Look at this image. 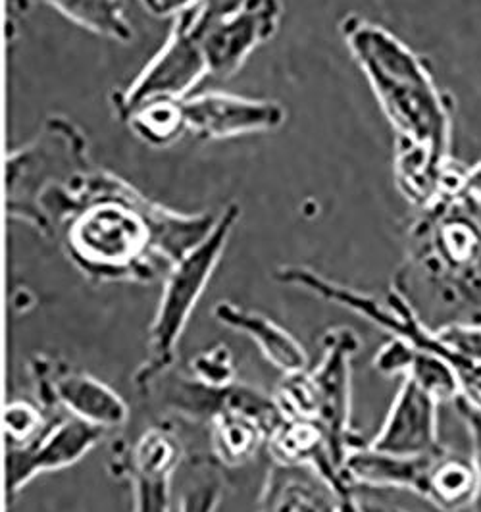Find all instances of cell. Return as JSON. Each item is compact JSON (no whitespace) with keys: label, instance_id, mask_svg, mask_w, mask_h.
<instances>
[{"label":"cell","instance_id":"cell-1","mask_svg":"<svg viewBox=\"0 0 481 512\" xmlns=\"http://www.w3.org/2000/svg\"><path fill=\"white\" fill-rule=\"evenodd\" d=\"M218 216L172 210L95 166L77 183L58 237L89 282L152 283L203 243Z\"/></svg>","mask_w":481,"mask_h":512},{"label":"cell","instance_id":"cell-2","mask_svg":"<svg viewBox=\"0 0 481 512\" xmlns=\"http://www.w3.org/2000/svg\"><path fill=\"white\" fill-rule=\"evenodd\" d=\"M339 31L395 133L397 189L408 203L426 208L441 195L455 160L451 101L428 62L387 27L351 12Z\"/></svg>","mask_w":481,"mask_h":512},{"label":"cell","instance_id":"cell-3","mask_svg":"<svg viewBox=\"0 0 481 512\" xmlns=\"http://www.w3.org/2000/svg\"><path fill=\"white\" fill-rule=\"evenodd\" d=\"M420 210L393 289L431 330L481 326L480 199L464 191L443 193Z\"/></svg>","mask_w":481,"mask_h":512},{"label":"cell","instance_id":"cell-4","mask_svg":"<svg viewBox=\"0 0 481 512\" xmlns=\"http://www.w3.org/2000/svg\"><path fill=\"white\" fill-rule=\"evenodd\" d=\"M93 168L87 133L68 116L51 114L29 143L6 156L8 218L58 237L77 183Z\"/></svg>","mask_w":481,"mask_h":512},{"label":"cell","instance_id":"cell-5","mask_svg":"<svg viewBox=\"0 0 481 512\" xmlns=\"http://www.w3.org/2000/svg\"><path fill=\"white\" fill-rule=\"evenodd\" d=\"M239 218V203H229L222 208L216 226L203 243L183 256L166 274L162 297L149 330V359L137 370L133 380L139 391H149L172 368L179 339L220 264Z\"/></svg>","mask_w":481,"mask_h":512},{"label":"cell","instance_id":"cell-6","mask_svg":"<svg viewBox=\"0 0 481 512\" xmlns=\"http://www.w3.org/2000/svg\"><path fill=\"white\" fill-rule=\"evenodd\" d=\"M324 349L316 368L283 376L276 401L285 418L316 422L345 468L349 451L362 443L351 428V364L360 337L347 328H335L326 333Z\"/></svg>","mask_w":481,"mask_h":512},{"label":"cell","instance_id":"cell-7","mask_svg":"<svg viewBox=\"0 0 481 512\" xmlns=\"http://www.w3.org/2000/svg\"><path fill=\"white\" fill-rule=\"evenodd\" d=\"M197 6L174 18L162 49L129 85L110 95L112 110L120 122L126 120L131 110L149 101L187 99L204 77L210 76L199 35Z\"/></svg>","mask_w":481,"mask_h":512},{"label":"cell","instance_id":"cell-8","mask_svg":"<svg viewBox=\"0 0 481 512\" xmlns=\"http://www.w3.org/2000/svg\"><path fill=\"white\" fill-rule=\"evenodd\" d=\"M197 8L208 72L218 79L235 76L276 37L283 18L281 0H203Z\"/></svg>","mask_w":481,"mask_h":512},{"label":"cell","instance_id":"cell-9","mask_svg":"<svg viewBox=\"0 0 481 512\" xmlns=\"http://www.w3.org/2000/svg\"><path fill=\"white\" fill-rule=\"evenodd\" d=\"M31 378L37 389V403L49 412L64 409L102 430L127 424L126 401L110 385L72 368L64 360L45 355L31 359Z\"/></svg>","mask_w":481,"mask_h":512},{"label":"cell","instance_id":"cell-10","mask_svg":"<svg viewBox=\"0 0 481 512\" xmlns=\"http://www.w3.org/2000/svg\"><path fill=\"white\" fill-rule=\"evenodd\" d=\"M187 133L203 141L272 133L283 128L287 110L272 99H253L226 91H208L183 99Z\"/></svg>","mask_w":481,"mask_h":512},{"label":"cell","instance_id":"cell-11","mask_svg":"<svg viewBox=\"0 0 481 512\" xmlns=\"http://www.w3.org/2000/svg\"><path fill=\"white\" fill-rule=\"evenodd\" d=\"M106 430L72 414H58L49 430L27 447H8L6 476L12 499L37 476L81 461Z\"/></svg>","mask_w":481,"mask_h":512},{"label":"cell","instance_id":"cell-12","mask_svg":"<svg viewBox=\"0 0 481 512\" xmlns=\"http://www.w3.org/2000/svg\"><path fill=\"white\" fill-rule=\"evenodd\" d=\"M439 401L403 378L378 434L368 445L397 457H431L447 451L439 439Z\"/></svg>","mask_w":481,"mask_h":512},{"label":"cell","instance_id":"cell-13","mask_svg":"<svg viewBox=\"0 0 481 512\" xmlns=\"http://www.w3.org/2000/svg\"><path fill=\"white\" fill-rule=\"evenodd\" d=\"M181 453L178 436L166 424L151 426L135 441L126 462L135 493V512H170L172 478Z\"/></svg>","mask_w":481,"mask_h":512},{"label":"cell","instance_id":"cell-14","mask_svg":"<svg viewBox=\"0 0 481 512\" xmlns=\"http://www.w3.org/2000/svg\"><path fill=\"white\" fill-rule=\"evenodd\" d=\"M214 318L231 330L245 333L249 339H253L266 360L276 366L283 376L306 370L308 355L303 345L266 314L231 301H220L214 307Z\"/></svg>","mask_w":481,"mask_h":512},{"label":"cell","instance_id":"cell-15","mask_svg":"<svg viewBox=\"0 0 481 512\" xmlns=\"http://www.w3.org/2000/svg\"><path fill=\"white\" fill-rule=\"evenodd\" d=\"M258 512H337V497L312 468L274 462L266 476Z\"/></svg>","mask_w":481,"mask_h":512},{"label":"cell","instance_id":"cell-16","mask_svg":"<svg viewBox=\"0 0 481 512\" xmlns=\"http://www.w3.org/2000/svg\"><path fill=\"white\" fill-rule=\"evenodd\" d=\"M439 455L397 457L376 451L368 443H358L345 459V472L355 486L397 487L424 497L431 466Z\"/></svg>","mask_w":481,"mask_h":512},{"label":"cell","instance_id":"cell-17","mask_svg":"<svg viewBox=\"0 0 481 512\" xmlns=\"http://www.w3.org/2000/svg\"><path fill=\"white\" fill-rule=\"evenodd\" d=\"M31 2H43L77 27L116 43H131L135 27L129 22L122 0H10V10H26Z\"/></svg>","mask_w":481,"mask_h":512},{"label":"cell","instance_id":"cell-18","mask_svg":"<svg viewBox=\"0 0 481 512\" xmlns=\"http://www.w3.org/2000/svg\"><path fill=\"white\" fill-rule=\"evenodd\" d=\"M210 439L216 459L229 468H239L253 459L270 430L243 410L224 407L210 420Z\"/></svg>","mask_w":481,"mask_h":512},{"label":"cell","instance_id":"cell-19","mask_svg":"<svg viewBox=\"0 0 481 512\" xmlns=\"http://www.w3.org/2000/svg\"><path fill=\"white\" fill-rule=\"evenodd\" d=\"M476 497V472L470 459L441 453L433 466L424 499L441 512L470 511Z\"/></svg>","mask_w":481,"mask_h":512},{"label":"cell","instance_id":"cell-20","mask_svg":"<svg viewBox=\"0 0 481 512\" xmlns=\"http://www.w3.org/2000/svg\"><path fill=\"white\" fill-rule=\"evenodd\" d=\"M133 135L154 149L178 143L187 131L185 106L179 99H156L137 106L124 120Z\"/></svg>","mask_w":481,"mask_h":512},{"label":"cell","instance_id":"cell-21","mask_svg":"<svg viewBox=\"0 0 481 512\" xmlns=\"http://www.w3.org/2000/svg\"><path fill=\"white\" fill-rule=\"evenodd\" d=\"M58 412H49L39 403L12 401L4 410V430L8 447H27L43 436Z\"/></svg>","mask_w":481,"mask_h":512},{"label":"cell","instance_id":"cell-22","mask_svg":"<svg viewBox=\"0 0 481 512\" xmlns=\"http://www.w3.org/2000/svg\"><path fill=\"white\" fill-rule=\"evenodd\" d=\"M191 378L199 384L226 389L235 382V362L228 347L214 345L191 360Z\"/></svg>","mask_w":481,"mask_h":512},{"label":"cell","instance_id":"cell-23","mask_svg":"<svg viewBox=\"0 0 481 512\" xmlns=\"http://www.w3.org/2000/svg\"><path fill=\"white\" fill-rule=\"evenodd\" d=\"M455 407L470 439V461L476 472V497L470 512H481V405L464 393L456 399Z\"/></svg>","mask_w":481,"mask_h":512},{"label":"cell","instance_id":"cell-24","mask_svg":"<svg viewBox=\"0 0 481 512\" xmlns=\"http://www.w3.org/2000/svg\"><path fill=\"white\" fill-rule=\"evenodd\" d=\"M416 353V347L405 339L395 337L387 341L374 357V368L383 376H401L405 378L408 366Z\"/></svg>","mask_w":481,"mask_h":512},{"label":"cell","instance_id":"cell-25","mask_svg":"<svg viewBox=\"0 0 481 512\" xmlns=\"http://www.w3.org/2000/svg\"><path fill=\"white\" fill-rule=\"evenodd\" d=\"M220 491L222 486L216 480L189 487L181 497L179 512H216Z\"/></svg>","mask_w":481,"mask_h":512},{"label":"cell","instance_id":"cell-26","mask_svg":"<svg viewBox=\"0 0 481 512\" xmlns=\"http://www.w3.org/2000/svg\"><path fill=\"white\" fill-rule=\"evenodd\" d=\"M141 6L154 18H178L203 0H139Z\"/></svg>","mask_w":481,"mask_h":512},{"label":"cell","instance_id":"cell-27","mask_svg":"<svg viewBox=\"0 0 481 512\" xmlns=\"http://www.w3.org/2000/svg\"><path fill=\"white\" fill-rule=\"evenodd\" d=\"M462 191L480 199L481 201V160L476 162L474 166H464V172H462Z\"/></svg>","mask_w":481,"mask_h":512}]
</instances>
